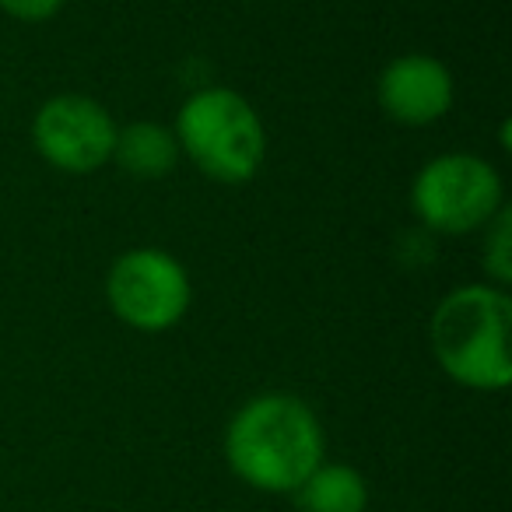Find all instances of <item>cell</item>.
Wrapping results in <instances>:
<instances>
[{"label": "cell", "instance_id": "obj_4", "mask_svg": "<svg viewBox=\"0 0 512 512\" xmlns=\"http://www.w3.org/2000/svg\"><path fill=\"white\" fill-rule=\"evenodd\" d=\"M505 207L502 172L474 151H446L428 158L411 183V211L428 232H481Z\"/></svg>", "mask_w": 512, "mask_h": 512}, {"label": "cell", "instance_id": "obj_6", "mask_svg": "<svg viewBox=\"0 0 512 512\" xmlns=\"http://www.w3.org/2000/svg\"><path fill=\"white\" fill-rule=\"evenodd\" d=\"M120 123L92 95L64 92L46 99L32 116V148L64 176H92L113 162Z\"/></svg>", "mask_w": 512, "mask_h": 512}, {"label": "cell", "instance_id": "obj_9", "mask_svg": "<svg viewBox=\"0 0 512 512\" xmlns=\"http://www.w3.org/2000/svg\"><path fill=\"white\" fill-rule=\"evenodd\" d=\"M299 512H369V481L351 463L323 460L299 488L292 491Z\"/></svg>", "mask_w": 512, "mask_h": 512}, {"label": "cell", "instance_id": "obj_5", "mask_svg": "<svg viewBox=\"0 0 512 512\" xmlns=\"http://www.w3.org/2000/svg\"><path fill=\"white\" fill-rule=\"evenodd\" d=\"M109 313L137 334H165L190 313L193 281L162 246H134L106 271Z\"/></svg>", "mask_w": 512, "mask_h": 512}, {"label": "cell", "instance_id": "obj_3", "mask_svg": "<svg viewBox=\"0 0 512 512\" xmlns=\"http://www.w3.org/2000/svg\"><path fill=\"white\" fill-rule=\"evenodd\" d=\"M179 155L221 186H242L260 176L267 158V127L246 95L225 85H204L176 109Z\"/></svg>", "mask_w": 512, "mask_h": 512}, {"label": "cell", "instance_id": "obj_10", "mask_svg": "<svg viewBox=\"0 0 512 512\" xmlns=\"http://www.w3.org/2000/svg\"><path fill=\"white\" fill-rule=\"evenodd\" d=\"M481 232H484L481 264H484V274H488V285L509 288V281H512V211H509V204H505Z\"/></svg>", "mask_w": 512, "mask_h": 512}, {"label": "cell", "instance_id": "obj_11", "mask_svg": "<svg viewBox=\"0 0 512 512\" xmlns=\"http://www.w3.org/2000/svg\"><path fill=\"white\" fill-rule=\"evenodd\" d=\"M67 0H0V11L15 22H25V25H43L50 18H57L64 11Z\"/></svg>", "mask_w": 512, "mask_h": 512}, {"label": "cell", "instance_id": "obj_7", "mask_svg": "<svg viewBox=\"0 0 512 512\" xmlns=\"http://www.w3.org/2000/svg\"><path fill=\"white\" fill-rule=\"evenodd\" d=\"M376 102L400 127H432L456 102L453 71L432 53H400L379 71Z\"/></svg>", "mask_w": 512, "mask_h": 512}, {"label": "cell", "instance_id": "obj_2", "mask_svg": "<svg viewBox=\"0 0 512 512\" xmlns=\"http://www.w3.org/2000/svg\"><path fill=\"white\" fill-rule=\"evenodd\" d=\"M512 299L509 288L470 281L439 299L428 320V348L456 386L502 393L512 383Z\"/></svg>", "mask_w": 512, "mask_h": 512}, {"label": "cell", "instance_id": "obj_1", "mask_svg": "<svg viewBox=\"0 0 512 512\" xmlns=\"http://www.w3.org/2000/svg\"><path fill=\"white\" fill-rule=\"evenodd\" d=\"M225 463L242 484L264 495H292L323 460L327 432L295 393H256L225 425Z\"/></svg>", "mask_w": 512, "mask_h": 512}, {"label": "cell", "instance_id": "obj_8", "mask_svg": "<svg viewBox=\"0 0 512 512\" xmlns=\"http://www.w3.org/2000/svg\"><path fill=\"white\" fill-rule=\"evenodd\" d=\"M179 141L172 127L155 120H134L116 130L113 165L134 179H165L179 165Z\"/></svg>", "mask_w": 512, "mask_h": 512}]
</instances>
